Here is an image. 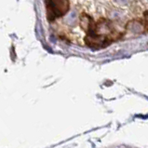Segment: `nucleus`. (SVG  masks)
Wrapping results in <instances>:
<instances>
[{
  "label": "nucleus",
  "mask_w": 148,
  "mask_h": 148,
  "mask_svg": "<svg viewBox=\"0 0 148 148\" xmlns=\"http://www.w3.org/2000/svg\"><path fill=\"white\" fill-rule=\"evenodd\" d=\"M87 19V36L85 38L86 44L88 47L94 49H101L107 47L120 37V35L112 28L110 23L105 20H101L95 23L91 18Z\"/></svg>",
  "instance_id": "nucleus-1"
},
{
  "label": "nucleus",
  "mask_w": 148,
  "mask_h": 148,
  "mask_svg": "<svg viewBox=\"0 0 148 148\" xmlns=\"http://www.w3.org/2000/svg\"><path fill=\"white\" fill-rule=\"evenodd\" d=\"M47 17L49 22L64 16L69 11L68 0H45Z\"/></svg>",
  "instance_id": "nucleus-2"
},
{
  "label": "nucleus",
  "mask_w": 148,
  "mask_h": 148,
  "mask_svg": "<svg viewBox=\"0 0 148 148\" xmlns=\"http://www.w3.org/2000/svg\"><path fill=\"white\" fill-rule=\"evenodd\" d=\"M145 26L146 29H148V12L145 13Z\"/></svg>",
  "instance_id": "nucleus-3"
}]
</instances>
